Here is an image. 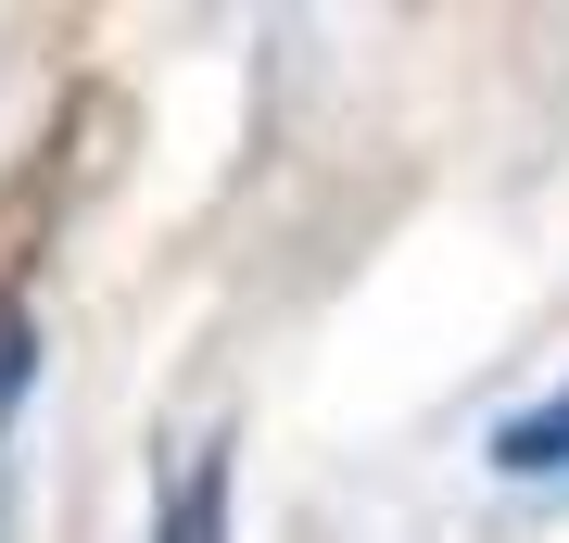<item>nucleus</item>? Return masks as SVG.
I'll return each instance as SVG.
<instances>
[{"instance_id": "obj_1", "label": "nucleus", "mask_w": 569, "mask_h": 543, "mask_svg": "<svg viewBox=\"0 0 569 543\" xmlns=\"http://www.w3.org/2000/svg\"><path fill=\"white\" fill-rule=\"evenodd\" d=\"M164 543H228V443H190L164 481Z\"/></svg>"}, {"instance_id": "obj_2", "label": "nucleus", "mask_w": 569, "mask_h": 543, "mask_svg": "<svg viewBox=\"0 0 569 543\" xmlns=\"http://www.w3.org/2000/svg\"><path fill=\"white\" fill-rule=\"evenodd\" d=\"M493 467H519V481H557V467H569V392H545L531 418L493 430Z\"/></svg>"}]
</instances>
